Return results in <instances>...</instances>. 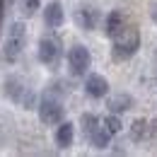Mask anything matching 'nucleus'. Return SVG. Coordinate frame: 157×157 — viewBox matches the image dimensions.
Instances as JSON below:
<instances>
[{
	"label": "nucleus",
	"mask_w": 157,
	"mask_h": 157,
	"mask_svg": "<svg viewBox=\"0 0 157 157\" xmlns=\"http://www.w3.org/2000/svg\"><path fill=\"white\" fill-rule=\"evenodd\" d=\"M27 46V29L22 22H15L10 29H7V36H5V46H2V58L7 63H15L22 56Z\"/></svg>",
	"instance_id": "nucleus-1"
},
{
	"label": "nucleus",
	"mask_w": 157,
	"mask_h": 157,
	"mask_svg": "<svg viewBox=\"0 0 157 157\" xmlns=\"http://www.w3.org/2000/svg\"><path fill=\"white\" fill-rule=\"evenodd\" d=\"M36 109H39L41 123H46V126H53V123H60V121H63V101H60L56 90H48V92L41 97Z\"/></svg>",
	"instance_id": "nucleus-2"
},
{
	"label": "nucleus",
	"mask_w": 157,
	"mask_h": 157,
	"mask_svg": "<svg viewBox=\"0 0 157 157\" xmlns=\"http://www.w3.org/2000/svg\"><path fill=\"white\" fill-rule=\"evenodd\" d=\"M5 94L12 99L15 104L24 106V109H36V106H39V104H36L34 90L27 87L20 78H7V82H5Z\"/></svg>",
	"instance_id": "nucleus-3"
},
{
	"label": "nucleus",
	"mask_w": 157,
	"mask_h": 157,
	"mask_svg": "<svg viewBox=\"0 0 157 157\" xmlns=\"http://www.w3.org/2000/svg\"><path fill=\"white\" fill-rule=\"evenodd\" d=\"M138 46H140V34L136 27H126L116 39H114V58L116 60H126L131 56H136Z\"/></svg>",
	"instance_id": "nucleus-4"
},
{
	"label": "nucleus",
	"mask_w": 157,
	"mask_h": 157,
	"mask_svg": "<svg viewBox=\"0 0 157 157\" xmlns=\"http://www.w3.org/2000/svg\"><path fill=\"white\" fill-rule=\"evenodd\" d=\"M90 63H92V56H90V51L82 44L70 46V51H68V68H70L73 75H85Z\"/></svg>",
	"instance_id": "nucleus-5"
},
{
	"label": "nucleus",
	"mask_w": 157,
	"mask_h": 157,
	"mask_svg": "<svg viewBox=\"0 0 157 157\" xmlns=\"http://www.w3.org/2000/svg\"><path fill=\"white\" fill-rule=\"evenodd\" d=\"M60 56V41L56 36H44L39 41V60L46 65H53Z\"/></svg>",
	"instance_id": "nucleus-6"
},
{
	"label": "nucleus",
	"mask_w": 157,
	"mask_h": 157,
	"mask_svg": "<svg viewBox=\"0 0 157 157\" xmlns=\"http://www.w3.org/2000/svg\"><path fill=\"white\" fill-rule=\"evenodd\" d=\"M85 92L94 99H101V97H106V92H109V82H106L104 75L92 73V75H87V80H85Z\"/></svg>",
	"instance_id": "nucleus-7"
},
{
	"label": "nucleus",
	"mask_w": 157,
	"mask_h": 157,
	"mask_svg": "<svg viewBox=\"0 0 157 157\" xmlns=\"http://www.w3.org/2000/svg\"><path fill=\"white\" fill-rule=\"evenodd\" d=\"M126 27H128V24H126V17H123L121 10H111V12L106 15V22H104V32H106V36L116 39Z\"/></svg>",
	"instance_id": "nucleus-8"
},
{
	"label": "nucleus",
	"mask_w": 157,
	"mask_h": 157,
	"mask_svg": "<svg viewBox=\"0 0 157 157\" xmlns=\"http://www.w3.org/2000/svg\"><path fill=\"white\" fill-rule=\"evenodd\" d=\"M87 138H90V143H92L94 147H99V150H101V147H106V145L111 143V138H114V133H111V131H109V128H106V126H104V123L99 121L97 126L92 128V133H90Z\"/></svg>",
	"instance_id": "nucleus-9"
},
{
	"label": "nucleus",
	"mask_w": 157,
	"mask_h": 157,
	"mask_svg": "<svg viewBox=\"0 0 157 157\" xmlns=\"http://www.w3.org/2000/svg\"><path fill=\"white\" fill-rule=\"evenodd\" d=\"M75 20H78V24L82 27V29H94L99 22V12L94 10V7H87V5H82L78 12H75Z\"/></svg>",
	"instance_id": "nucleus-10"
},
{
	"label": "nucleus",
	"mask_w": 157,
	"mask_h": 157,
	"mask_svg": "<svg viewBox=\"0 0 157 157\" xmlns=\"http://www.w3.org/2000/svg\"><path fill=\"white\" fill-rule=\"evenodd\" d=\"M73 138H75V126L70 121H60L58 128H56V143H58V147L73 145Z\"/></svg>",
	"instance_id": "nucleus-11"
},
{
	"label": "nucleus",
	"mask_w": 157,
	"mask_h": 157,
	"mask_svg": "<svg viewBox=\"0 0 157 157\" xmlns=\"http://www.w3.org/2000/svg\"><path fill=\"white\" fill-rule=\"evenodd\" d=\"M44 22H46V27H51V29H56V27L63 24V7H60V2L46 5V10H44Z\"/></svg>",
	"instance_id": "nucleus-12"
},
{
	"label": "nucleus",
	"mask_w": 157,
	"mask_h": 157,
	"mask_svg": "<svg viewBox=\"0 0 157 157\" xmlns=\"http://www.w3.org/2000/svg\"><path fill=\"white\" fill-rule=\"evenodd\" d=\"M131 104H133V99L128 97V94H116V97L109 99V109H111L114 114H121V111L131 109Z\"/></svg>",
	"instance_id": "nucleus-13"
},
{
	"label": "nucleus",
	"mask_w": 157,
	"mask_h": 157,
	"mask_svg": "<svg viewBox=\"0 0 157 157\" xmlns=\"http://www.w3.org/2000/svg\"><path fill=\"white\" fill-rule=\"evenodd\" d=\"M101 123H104V126H106V128H109L114 136L121 131V118H118L116 114H109V116H104V118H101Z\"/></svg>",
	"instance_id": "nucleus-14"
},
{
	"label": "nucleus",
	"mask_w": 157,
	"mask_h": 157,
	"mask_svg": "<svg viewBox=\"0 0 157 157\" xmlns=\"http://www.w3.org/2000/svg\"><path fill=\"white\" fill-rule=\"evenodd\" d=\"M145 128H147V123H145V121H136V123L131 126V138H133V140H143Z\"/></svg>",
	"instance_id": "nucleus-15"
},
{
	"label": "nucleus",
	"mask_w": 157,
	"mask_h": 157,
	"mask_svg": "<svg viewBox=\"0 0 157 157\" xmlns=\"http://www.w3.org/2000/svg\"><path fill=\"white\" fill-rule=\"evenodd\" d=\"M39 10V0H22V12L29 17V15H34Z\"/></svg>",
	"instance_id": "nucleus-16"
},
{
	"label": "nucleus",
	"mask_w": 157,
	"mask_h": 157,
	"mask_svg": "<svg viewBox=\"0 0 157 157\" xmlns=\"http://www.w3.org/2000/svg\"><path fill=\"white\" fill-rule=\"evenodd\" d=\"M152 20L157 22V5H155V7H152Z\"/></svg>",
	"instance_id": "nucleus-17"
}]
</instances>
